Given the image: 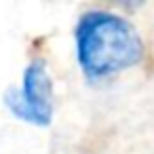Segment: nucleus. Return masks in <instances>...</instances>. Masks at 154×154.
Segmentation results:
<instances>
[{"instance_id": "obj_1", "label": "nucleus", "mask_w": 154, "mask_h": 154, "mask_svg": "<svg viewBox=\"0 0 154 154\" xmlns=\"http://www.w3.org/2000/svg\"><path fill=\"white\" fill-rule=\"evenodd\" d=\"M78 61L89 76H110L139 61L141 42L137 32L118 15L89 13L78 32Z\"/></svg>"}, {"instance_id": "obj_2", "label": "nucleus", "mask_w": 154, "mask_h": 154, "mask_svg": "<svg viewBox=\"0 0 154 154\" xmlns=\"http://www.w3.org/2000/svg\"><path fill=\"white\" fill-rule=\"evenodd\" d=\"M9 106L17 116H23L34 122H47L51 116V80L42 63H32L23 76V87L15 93V99L9 97Z\"/></svg>"}]
</instances>
